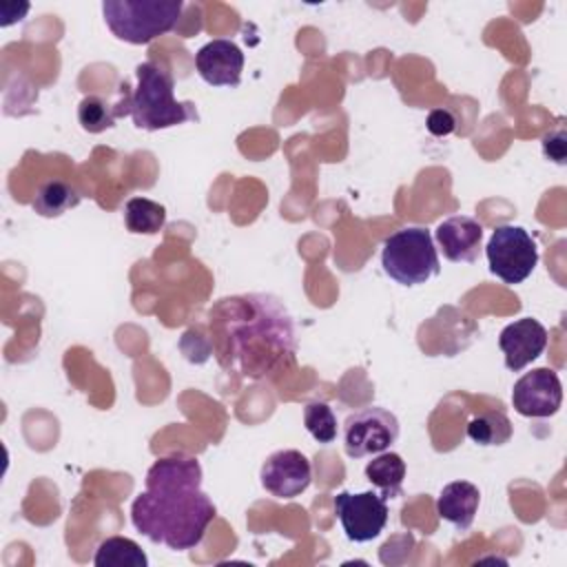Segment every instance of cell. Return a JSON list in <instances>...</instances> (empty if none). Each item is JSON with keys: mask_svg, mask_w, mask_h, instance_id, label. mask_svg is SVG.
Segmentation results:
<instances>
[{"mask_svg": "<svg viewBox=\"0 0 567 567\" xmlns=\"http://www.w3.org/2000/svg\"><path fill=\"white\" fill-rule=\"evenodd\" d=\"M217 363L241 379H272L295 365L297 337L286 306L264 292L233 295L208 310Z\"/></svg>", "mask_w": 567, "mask_h": 567, "instance_id": "1", "label": "cell"}, {"mask_svg": "<svg viewBox=\"0 0 567 567\" xmlns=\"http://www.w3.org/2000/svg\"><path fill=\"white\" fill-rule=\"evenodd\" d=\"M215 514L213 501L202 492V465L184 452L157 458L146 472V489L131 505L133 527L173 551L197 547Z\"/></svg>", "mask_w": 567, "mask_h": 567, "instance_id": "2", "label": "cell"}, {"mask_svg": "<svg viewBox=\"0 0 567 567\" xmlns=\"http://www.w3.org/2000/svg\"><path fill=\"white\" fill-rule=\"evenodd\" d=\"M137 86L131 95V117L137 128L162 131L197 120L193 102L175 100L173 73L157 62H142L135 69Z\"/></svg>", "mask_w": 567, "mask_h": 567, "instance_id": "3", "label": "cell"}, {"mask_svg": "<svg viewBox=\"0 0 567 567\" xmlns=\"http://www.w3.org/2000/svg\"><path fill=\"white\" fill-rule=\"evenodd\" d=\"M182 0H104L102 16L111 33L128 44H148L175 29Z\"/></svg>", "mask_w": 567, "mask_h": 567, "instance_id": "4", "label": "cell"}, {"mask_svg": "<svg viewBox=\"0 0 567 567\" xmlns=\"http://www.w3.org/2000/svg\"><path fill=\"white\" fill-rule=\"evenodd\" d=\"M381 266L401 286H421L436 277L441 264L430 230L410 226L392 233L383 241Z\"/></svg>", "mask_w": 567, "mask_h": 567, "instance_id": "5", "label": "cell"}, {"mask_svg": "<svg viewBox=\"0 0 567 567\" xmlns=\"http://www.w3.org/2000/svg\"><path fill=\"white\" fill-rule=\"evenodd\" d=\"M485 255L489 272L505 284L525 281L538 264V246L523 226L505 224L494 228Z\"/></svg>", "mask_w": 567, "mask_h": 567, "instance_id": "6", "label": "cell"}, {"mask_svg": "<svg viewBox=\"0 0 567 567\" xmlns=\"http://www.w3.org/2000/svg\"><path fill=\"white\" fill-rule=\"evenodd\" d=\"M399 439V419L379 405L352 412L343 423V450L350 458L385 452Z\"/></svg>", "mask_w": 567, "mask_h": 567, "instance_id": "7", "label": "cell"}, {"mask_svg": "<svg viewBox=\"0 0 567 567\" xmlns=\"http://www.w3.org/2000/svg\"><path fill=\"white\" fill-rule=\"evenodd\" d=\"M334 514L352 543H368L388 525V503L377 492H339L334 496Z\"/></svg>", "mask_w": 567, "mask_h": 567, "instance_id": "8", "label": "cell"}, {"mask_svg": "<svg viewBox=\"0 0 567 567\" xmlns=\"http://www.w3.org/2000/svg\"><path fill=\"white\" fill-rule=\"evenodd\" d=\"M563 385L551 368L525 372L512 388V405L520 416L547 419L560 410Z\"/></svg>", "mask_w": 567, "mask_h": 567, "instance_id": "9", "label": "cell"}, {"mask_svg": "<svg viewBox=\"0 0 567 567\" xmlns=\"http://www.w3.org/2000/svg\"><path fill=\"white\" fill-rule=\"evenodd\" d=\"M259 478L270 496L297 498L312 483V465L299 450H279L264 461Z\"/></svg>", "mask_w": 567, "mask_h": 567, "instance_id": "10", "label": "cell"}, {"mask_svg": "<svg viewBox=\"0 0 567 567\" xmlns=\"http://www.w3.org/2000/svg\"><path fill=\"white\" fill-rule=\"evenodd\" d=\"M498 348L505 354V368L512 372H520L547 348V330L540 321L523 317L503 328L498 337Z\"/></svg>", "mask_w": 567, "mask_h": 567, "instance_id": "11", "label": "cell"}, {"mask_svg": "<svg viewBox=\"0 0 567 567\" xmlns=\"http://www.w3.org/2000/svg\"><path fill=\"white\" fill-rule=\"evenodd\" d=\"M195 66L210 86H237L241 82L244 53L230 40H210L197 51Z\"/></svg>", "mask_w": 567, "mask_h": 567, "instance_id": "12", "label": "cell"}, {"mask_svg": "<svg viewBox=\"0 0 567 567\" xmlns=\"http://www.w3.org/2000/svg\"><path fill=\"white\" fill-rule=\"evenodd\" d=\"M436 241L447 261L472 264L483 248V226L470 215H454L436 226Z\"/></svg>", "mask_w": 567, "mask_h": 567, "instance_id": "13", "label": "cell"}, {"mask_svg": "<svg viewBox=\"0 0 567 567\" xmlns=\"http://www.w3.org/2000/svg\"><path fill=\"white\" fill-rule=\"evenodd\" d=\"M481 503V492L474 483L454 481L447 483L436 498V514L454 525L458 532L470 529Z\"/></svg>", "mask_w": 567, "mask_h": 567, "instance_id": "14", "label": "cell"}, {"mask_svg": "<svg viewBox=\"0 0 567 567\" xmlns=\"http://www.w3.org/2000/svg\"><path fill=\"white\" fill-rule=\"evenodd\" d=\"M365 478L381 492V496L396 498L401 496L405 478V461L396 452H381L365 465Z\"/></svg>", "mask_w": 567, "mask_h": 567, "instance_id": "15", "label": "cell"}, {"mask_svg": "<svg viewBox=\"0 0 567 567\" xmlns=\"http://www.w3.org/2000/svg\"><path fill=\"white\" fill-rule=\"evenodd\" d=\"M131 97H122L117 106H111L102 95H86L78 104V122L86 133H102L111 126H115V120L131 113L128 109Z\"/></svg>", "mask_w": 567, "mask_h": 567, "instance_id": "16", "label": "cell"}, {"mask_svg": "<svg viewBox=\"0 0 567 567\" xmlns=\"http://www.w3.org/2000/svg\"><path fill=\"white\" fill-rule=\"evenodd\" d=\"M95 567H146L148 558L142 547L124 536H109L97 545Z\"/></svg>", "mask_w": 567, "mask_h": 567, "instance_id": "17", "label": "cell"}, {"mask_svg": "<svg viewBox=\"0 0 567 567\" xmlns=\"http://www.w3.org/2000/svg\"><path fill=\"white\" fill-rule=\"evenodd\" d=\"M80 199H82L80 193L69 182L49 179L38 188L33 199V210L40 217H60L69 208H75Z\"/></svg>", "mask_w": 567, "mask_h": 567, "instance_id": "18", "label": "cell"}, {"mask_svg": "<svg viewBox=\"0 0 567 567\" xmlns=\"http://www.w3.org/2000/svg\"><path fill=\"white\" fill-rule=\"evenodd\" d=\"M124 221L135 235H155L166 224V208L146 197H131L124 206Z\"/></svg>", "mask_w": 567, "mask_h": 567, "instance_id": "19", "label": "cell"}, {"mask_svg": "<svg viewBox=\"0 0 567 567\" xmlns=\"http://www.w3.org/2000/svg\"><path fill=\"white\" fill-rule=\"evenodd\" d=\"M514 427L505 412H483L467 423V436L478 445H503L512 439Z\"/></svg>", "mask_w": 567, "mask_h": 567, "instance_id": "20", "label": "cell"}, {"mask_svg": "<svg viewBox=\"0 0 567 567\" xmlns=\"http://www.w3.org/2000/svg\"><path fill=\"white\" fill-rule=\"evenodd\" d=\"M303 425L317 443H332L337 439V416L323 401H310L303 408Z\"/></svg>", "mask_w": 567, "mask_h": 567, "instance_id": "21", "label": "cell"}, {"mask_svg": "<svg viewBox=\"0 0 567 567\" xmlns=\"http://www.w3.org/2000/svg\"><path fill=\"white\" fill-rule=\"evenodd\" d=\"M427 131L436 137H445L456 128V117L450 109H434L427 115Z\"/></svg>", "mask_w": 567, "mask_h": 567, "instance_id": "22", "label": "cell"}, {"mask_svg": "<svg viewBox=\"0 0 567 567\" xmlns=\"http://www.w3.org/2000/svg\"><path fill=\"white\" fill-rule=\"evenodd\" d=\"M543 153L554 159L556 164H565V155H567V144H565V128L558 126L556 131L547 133L543 137Z\"/></svg>", "mask_w": 567, "mask_h": 567, "instance_id": "23", "label": "cell"}]
</instances>
